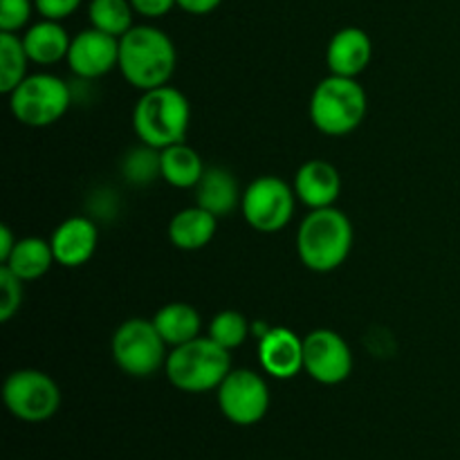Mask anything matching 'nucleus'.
Returning <instances> with one entry per match:
<instances>
[{"instance_id":"f257e3e1","label":"nucleus","mask_w":460,"mask_h":460,"mask_svg":"<svg viewBox=\"0 0 460 460\" xmlns=\"http://www.w3.org/2000/svg\"><path fill=\"white\" fill-rule=\"evenodd\" d=\"M178 66V52L166 31L153 25H133L119 39V72L133 88L166 85Z\"/></svg>"},{"instance_id":"f03ea898","label":"nucleus","mask_w":460,"mask_h":460,"mask_svg":"<svg viewBox=\"0 0 460 460\" xmlns=\"http://www.w3.org/2000/svg\"><path fill=\"white\" fill-rule=\"evenodd\" d=\"M353 250V223L337 207L310 209L296 232V254L308 270L319 274L341 268Z\"/></svg>"},{"instance_id":"7ed1b4c3","label":"nucleus","mask_w":460,"mask_h":460,"mask_svg":"<svg viewBox=\"0 0 460 460\" xmlns=\"http://www.w3.org/2000/svg\"><path fill=\"white\" fill-rule=\"evenodd\" d=\"M191 124L189 99L173 85H160L142 93L133 111V128L139 142L164 151L187 139Z\"/></svg>"},{"instance_id":"20e7f679","label":"nucleus","mask_w":460,"mask_h":460,"mask_svg":"<svg viewBox=\"0 0 460 460\" xmlns=\"http://www.w3.org/2000/svg\"><path fill=\"white\" fill-rule=\"evenodd\" d=\"M232 368V350L216 344L211 337H196L173 346L164 364L166 380L184 394L216 391Z\"/></svg>"},{"instance_id":"39448f33","label":"nucleus","mask_w":460,"mask_h":460,"mask_svg":"<svg viewBox=\"0 0 460 460\" xmlns=\"http://www.w3.org/2000/svg\"><path fill=\"white\" fill-rule=\"evenodd\" d=\"M368 99L358 79L328 75L319 81L310 97V119L319 133L344 137L359 128L367 117Z\"/></svg>"},{"instance_id":"423d86ee","label":"nucleus","mask_w":460,"mask_h":460,"mask_svg":"<svg viewBox=\"0 0 460 460\" xmlns=\"http://www.w3.org/2000/svg\"><path fill=\"white\" fill-rule=\"evenodd\" d=\"M9 97L13 119L30 128H45L61 119L72 106L70 85L57 75L36 72L27 75Z\"/></svg>"},{"instance_id":"0eeeda50","label":"nucleus","mask_w":460,"mask_h":460,"mask_svg":"<svg viewBox=\"0 0 460 460\" xmlns=\"http://www.w3.org/2000/svg\"><path fill=\"white\" fill-rule=\"evenodd\" d=\"M112 359L121 373L130 377H151L164 368L166 341L157 332L153 319L133 317L126 319L115 331L111 341Z\"/></svg>"},{"instance_id":"6e6552de","label":"nucleus","mask_w":460,"mask_h":460,"mask_svg":"<svg viewBox=\"0 0 460 460\" xmlns=\"http://www.w3.org/2000/svg\"><path fill=\"white\" fill-rule=\"evenodd\" d=\"M295 187L277 175H261L247 184L241 198L245 223L261 234H277L288 227L295 216Z\"/></svg>"},{"instance_id":"1a4fd4ad","label":"nucleus","mask_w":460,"mask_h":460,"mask_svg":"<svg viewBox=\"0 0 460 460\" xmlns=\"http://www.w3.org/2000/svg\"><path fill=\"white\" fill-rule=\"evenodd\" d=\"M4 407L22 422H45L61 407L58 385L39 368H18L3 385Z\"/></svg>"},{"instance_id":"9d476101","label":"nucleus","mask_w":460,"mask_h":460,"mask_svg":"<svg viewBox=\"0 0 460 460\" xmlns=\"http://www.w3.org/2000/svg\"><path fill=\"white\" fill-rule=\"evenodd\" d=\"M216 395L223 416L238 427L256 425L270 409L268 382L252 368H232Z\"/></svg>"},{"instance_id":"9b49d317","label":"nucleus","mask_w":460,"mask_h":460,"mask_svg":"<svg viewBox=\"0 0 460 460\" xmlns=\"http://www.w3.org/2000/svg\"><path fill=\"white\" fill-rule=\"evenodd\" d=\"M304 371L326 386L341 385L353 373V350L340 332L317 328L304 337Z\"/></svg>"},{"instance_id":"f8f14e48","label":"nucleus","mask_w":460,"mask_h":460,"mask_svg":"<svg viewBox=\"0 0 460 460\" xmlns=\"http://www.w3.org/2000/svg\"><path fill=\"white\" fill-rule=\"evenodd\" d=\"M66 61L79 79L106 76L119 66V39L90 27L72 39Z\"/></svg>"},{"instance_id":"ddd939ff","label":"nucleus","mask_w":460,"mask_h":460,"mask_svg":"<svg viewBox=\"0 0 460 460\" xmlns=\"http://www.w3.org/2000/svg\"><path fill=\"white\" fill-rule=\"evenodd\" d=\"M259 362L274 380H292L304 371V340L286 326H274L259 340Z\"/></svg>"},{"instance_id":"4468645a","label":"nucleus","mask_w":460,"mask_h":460,"mask_svg":"<svg viewBox=\"0 0 460 460\" xmlns=\"http://www.w3.org/2000/svg\"><path fill=\"white\" fill-rule=\"evenodd\" d=\"M99 243V229L88 216H72L54 229L49 245L54 259L63 268H81L94 256Z\"/></svg>"},{"instance_id":"2eb2a0df","label":"nucleus","mask_w":460,"mask_h":460,"mask_svg":"<svg viewBox=\"0 0 460 460\" xmlns=\"http://www.w3.org/2000/svg\"><path fill=\"white\" fill-rule=\"evenodd\" d=\"M373 58V40L359 27H341L332 34L326 49V63L331 75L358 79Z\"/></svg>"},{"instance_id":"dca6fc26","label":"nucleus","mask_w":460,"mask_h":460,"mask_svg":"<svg viewBox=\"0 0 460 460\" xmlns=\"http://www.w3.org/2000/svg\"><path fill=\"white\" fill-rule=\"evenodd\" d=\"M292 187H295L296 200L304 202L308 209L335 207L341 193V175L331 162L308 160L299 166Z\"/></svg>"},{"instance_id":"f3484780","label":"nucleus","mask_w":460,"mask_h":460,"mask_svg":"<svg viewBox=\"0 0 460 460\" xmlns=\"http://www.w3.org/2000/svg\"><path fill=\"white\" fill-rule=\"evenodd\" d=\"M193 191H196V205L214 214L216 218L232 214L243 198L236 178L225 166H207L205 175Z\"/></svg>"},{"instance_id":"a211bd4d","label":"nucleus","mask_w":460,"mask_h":460,"mask_svg":"<svg viewBox=\"0 0 460 460\" xmlns=\"http://www.w3.org/2000/svg\"><path fill=\"white\" fill-rule=\"evenodd\" d=\"M70 43L72 39L61 21H49V18L30 25L22 34L27 57L36 66H54V63L67 58Z\"/></svg>"},{"instance_id":"6ab92c4d","label":"nucleus","mask_w":460,"mask_h":460,"mask_svg":"<svg viewBox=\"0 0 460 460\" xmlns=\"http://www.w3.org/2000/svg\"><path fill=\"white\" fill-rule=\"evenodd\" d=\"M218 229V218L202 207H187L169 223L171 245L182 252H198L209 245Z\"/></svg>"},{"instance_id":"aec40b11","label":"nucleus","mask_w":460,"mask_h":460,"mask_svg":"<svg viewBox=\"0 0 460 460\" xmlns=\"http://www.w3.org/2000/svg\"><path fill=\"white\" fill-rule=\"evenodd\" d=\"M153 323H155L157 332L166 341V346H182L200 337L202 317L191 304L173 301V304H166L157 310Z\"/></svg>"},{"instance_id":"412c9836","label":"nucleus","mask_w":460,"mask_h":460,"mask_svg":"<svg viewBox=\"0 0 460 460\" xmlns=\"http://www.w3.org/2000/svg\"><path fill=\"white\" fill-rule=\"evenodd\" d=\"M54 263H57V259H54L49 241L27 236L18 238L16 247H13V252L3 265L9 272L16 274L21 281H36V279L45 277Z\"/></svg>"},{"instance_id":"4be33fe9","label":"nucleus","mask_w":460,"mask_h":460,"mask_svg":"<svg viewBox=\"0 0 460 460\" xmlns=\"http://www.w3.org/2000/svg\"><path fill=\"white\" fill-rule=\"evenodd\" d=\"M207 166L196 148L180 142L162 151V180L175 189H196Z\"/></svg>"},{"instance_id":"5701e85b","label":"nucleus","mask_w":460,"mask_h":460,"mask_svg":"<svg viewBox=\"0 0 460 460\" xmlns=\"http://www.w3.org/2000/svg\"><path fill=\"white\" fill-rule=\"evenodd\" d=\"M30 63L22 36L13 31H0V93L12 94L27 76Z\"/></svg>"},{"instance_id":"b1692460","label":"nucleus","mask_w":460,"mask_h":460,"mask_svg":"<svg viewBox=\"0 0 460 460\" xmlns=\"http://www.w3.org/2000/svg\"><path fill=\"white\" fill-rule=\"evenodd\" d=\"M133 4L130 0H90L88 18L90 25L106 34L121 36L133 27Z\"/></svg>"},{"instance_id":"393cba45","label":"nucleus","mask_w":460,"mask_h":460,"mask_svg":"<svg viewBox=\"0 0 460 460\" xmlns=\"http://www.w3.org/2000/svg\"><path fill=\"white\" fill-rule=\"evenodd\" d=\"M252 332L250 319L245 317L238 310H223V313L214 314L209 322V335L216 344H220L223 349L234 350L238 346H243L247 341Z\"/></svg>"},{"instance_id":"a878e982","label":"nucleus","mask_w":460,"mask_h":460,"mask_svg":"<svg viewBox=\"0 0 460 460\" xmlns=\"http://www.w3.org/2000/svg\"><path fill=\"white\" fill-rule=\"evenodd\" d=\"M121 173L130 184H137V187L151 184L153 180L162 178V151L146 144L133 148L121 160Z\"/></svg>"},{"instance_id":"bb28decb","label":"nucleus","mask_w":460,"mask_h":460,"mask_svg":"<svg viewBox=\"0 0 460 460\" xmlns=\"http://www.w3.org/2000/svg\"><path fill=\"white\" fill-rule=\"evenodd\" d=\"M22 283L4 265H0V322H12L22 304Z\"/></svg>"},{"instance_id":"cd10ccee","label":"nucleus","mask_w":460,"mask_h":460,"mask_svg":"<svg viewBox=\"0 0 460 460\" xmlns=\"http://www.w3.org/2000/svg\"><path fill=\"white\" fill-rule=\"evenodd\" d=\"M34 9V0H0V31L18 34L27 27Z\"/></svg>"},{"instance_id":"c85d7f7f","label":"nucleus","mask_w":460,"mask_h":460,"mask_svg":"<svg viewBox=\"0 0 460 460\" xmlns=\"http://www.w3.org/2000/svg\"><path fill=\"white\" fill-rule=\"evenodd\" d=\"M81 0H34L36 12L49 21H63L79 9Z\"/></svg>"},{"instance_id":"c756f323","label":"nucleus","mask_w":460,"mask_h":460,"mask_svg":"<svg viewBox=\"0 0 460 460\" xmlns=\"http://www.w3.org/2000/svg\"><path fill=\"white\" fill-rule=\"evenodd\" d=\"M135 13L144 18H162L171 12L173 7H178V0H130Z\"/></svg>"},{"instance_id":"7c9ffc66","label":"nucleus","mask_w":460,"mask_h":460,"mask_svg":"<svg viewBox=\"0 0 460 460\" xmlns=\"http://www.w3.org/2000/svg\"><path fill=\"white\" fill-rule=\"evenodd\" d=\"M223 0H178V7L182 12L193 13V16H205V13H211L214 9L220 7Z\"/></svg>"},{"instance_id":"2f4dec72","label":"nucleus","mask_w":460,"mask_h":460,"mask_svg":"<svg viewBox=\"0 0 460 460\" xmlns=\"http://www.w3.org/2000/svg\"><path fill=\"white\" fill-rule=\"evenodd\" d=\"M16 243H18V238L13 236L12 227H7V225H0V263H4V261L9 259V254L13 252Z\"/></svg>"}]
</instances>
